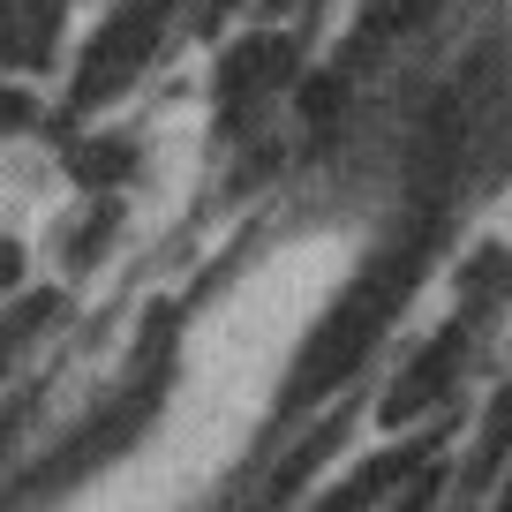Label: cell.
<instances>
[{
    "label": "cell",
    "mask_w": 512,
    "mask_h": 512,
    "mask_svg": "<svg viewBox=\"0 0 512 512\" xmlns=\"http://www.w3.org/2000/svg\"><path fill=\"white\" fill-rule=\"evenodd\" d=\"M422 272V241H400V249H384L377 264H369L362 279H354L347 294H339V309L317 324V339L302 347V362H294V384L287 400H317V392H339V384L362 369V354L377 347V332L392 324V309L407 302V287H415Z\"/></svg>",
    "instance_id": "1"
},
{
    "label": "cell",
    "mask_w": 512,
    "mask_h": 512,
    "mask_svg": "<svg viewBox=\"0 0 512 512\" xmlns=\"http://www.w3.org/2000/svg\"><path fill=\"white\" fill-rule=\"evenodd\" d=\"M497 452H512V384L490 400V422H482V467H490Z\"/></svg>",
    "instance_id": "8"
},
{
    "label": "cell",
    "mask_w": 512,
    "mask_h": 512,
    "mask_svg": "<svg viewBox=\"0 0 512 512\" xmlns=\"http://www.w3.org/2000/svg\"><path fill=\"white\" fill-rule=\"evenodd\" d=\"M234 8H241V0H204V16H196V23H204V31H219V23L234 16Z\"/></svg>",
    "instance_id": "10"
},
{
    "label": "cell",
    "mask_w": 512,
    "mask_h": 512,
    "mask_svg": "<svg viewBox=\"0 0 512 512\" xmlns=\"http://www.w3.org/2000/svg\"><path fill=\"white\" fill-rule=\"evenodd\" d=\"M497 512H512V482H505V497H497Z\"/></svg>",
    "instance_id": "13"
},
{
    "label": "cell",
    "mask_w": 512,
    "mask_h": 512,
    "mask_svg": "<svg viewBox=\"0 0 512 512\" xmlns=\"http://www.w3.org/2000/svg\"><path fill=\"white\" fill-rule=\"evenodd\" d=\"M287 8H294V0H264V16H287Z\"/></svg>",
    "instance_id": "12"
},
{
    "label": "cell",
    "mask_w": 512,
    "mask_h": 512,
    "mask_svg": "<svg viewBox=\"0 0 512 512\" xmlns=\"http://www.w3.org/2000/svg\"><path fill=\"white\" fill-rule=\"evenodd\" d=\"M61 166L83 181V189H98V196H106V189H121V181L136 174V151H128L121 136H76V144L61 151Z\"/></svg>",
    "instance_id": "5"
},
{
    "label": "cell",
    "mask_w": 512,
    "mask_h": 512,
    "mask_svg": "<svg viewBox=\"0 0 512 512\" xmlns=\"http://www.w3.org/2000/svg\"><path fill=\"white\" fill-rule=\"evenodd\" d=\"M407 467H415V452H392V460H369L362 475H347V482H339L332 497H324V505H309V512H369V497H384L392 482L407 475Z\"/></svg>",
    "instance_id": "6"
},
{
    "label": "cell",
    "mask_w": 512,
    "mask_h": 512,
    "mask_svg": "<svg viewBox=\"0 0 512 512\" xmlns=\"http://www.w3.org/2000/svg\"><path fill=\"white\" fill-rule=\"evenodd\" d=\"M16 272H23V249H0V287H8Z\"/></svg>",
    "instance_id": "11"
},
{
    "label": "cell",
    "mask_w": 512,
    "mask_h": 512,
    "mask_svg": "<svg viewBox=\"0 0 512 512\" xmlns=\"http://www.w3.org/2000/svg\"><path fill=\"white\" fill-rule=\"evenodd\" d=\"M166 16H174V0H121V8H113V16L91 31V46H83L76 83H68V106L91 113V106H106V98H121L128 76H136V68L159 53Z\"/></svg>",
    "instance_id": "2"
},
{
    "label": "cell",
    "mask_w": 512,
    "mask_h": 512,
    "mask_svg": "<svg viewBox=\"0 0 512 512\" xmlns=\"http://www.w3.org/2000/svg\"><path fill=\"white\" fill-rule=\"evenodd\" d=\"M46 317H53V294H38V302H23L16 317L0 324V369H8V354H16V347H23V339H31V332H38V324H46Z\"/></svg>",
    "instance_id": "7"
},
{
    "label": "cell",
    "mask_w": 512,
    "mask_h": 512,
    "mask_svg": "<svg viewBox=\"0 0 512 512\" xmlns=\"http://www.w3.org/2000/svg\"><path fill=\"white\" fill-rule=\"evenodd\" d=\"M460 354H467V324H452V332H437L430 347L407 362V377L384 392V422H407V415H422V407L437 400L452 384V369H460Z\"/></svg>",
    "instance_id": "3"
},
{
    "label": "cell",
    "mask_w": 512,
    "mask_h": 512,
    "mask_svg": "<svg viewBox=\"0 0 512 512\" xmlns=\"http://www.w3.org/2000/svg\"><path fill=\"white\" fill-rule=\"evenodd\" d=\"M437 505V467H422L415 482H407V497H400V512H430Z\"/></svg>",
    "instance_id": "9"
},
{
    "label": "cell",
    "mask_w": 512,
    "mask_h": 512,
    "mask_svg": "<svg viewBox=\"0 0 512 512\" xmlns=\"http://www.w3.org/2000/svg\"><path fill=\"white\" fill-rule=\"evenodd\" d=\"M287 68H294V38H279V31L241 38V46L219 61V91H226V106H241V98H264L272 83H287Z\"/></svg>",
    "instance_id": "4"
}]
</instances>
